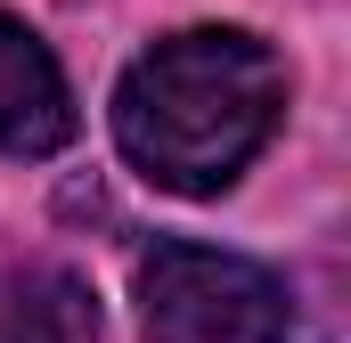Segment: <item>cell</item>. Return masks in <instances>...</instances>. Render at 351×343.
Masks as SVG:
<instances>
[{"mask_svg":"<svg viewBox=\"0 0 351 343\" xmlns=\"http://www.w3.org/2000/svg\"><path fill=\"white\" fill-rule=\"evenodd\" d=\"M139 335L147 343H319L294 286L221 246H156L139 261Z\"/></svg>","mask_w":351,"mask_h":343,"instance_id":"obj_2","label":"cell"},{"mask_svg":"<svg viewBox=\"0 0 351 343\" xmlns=\"http://www.w3.org/2000/svg\"><path fill=\"white\" fill-rule=\"evenodd\" d=\"M74 139V90L49 41L0 8V156H58Z\"/></svg>","mask_w":351,"mask_h":343,"instance_id":"obj_3","label":"cell"},{"mask_svg":"<svg viewBox=\"0 0 351 343\" xmlns=\"http://www.w3.org/2000/svg\"><path fill=\"white\" fill-rule=\"evenodd\" d=\"M286 66L245 25H188L139 49L114 82V147L172 196H221L269 147Z\"/></svg>","mask_w":351,"mask_h":343,"instance_id":"obj_1","label":"cell"},{"mask_svg":"<svg viewBox=\"0 0 351 343\" xmlns=\"http://www.w3.org/2000/svg\"><path fill=\"white\" fill-rule=\"evenodd\" d=\"M0 343H98V311L66 270H41L25 286H8L0 303Z\"/></svg>","mask_w":351,"mask_h":343,"instance_id":"obj_4","label":"cell"}]
</instances>
